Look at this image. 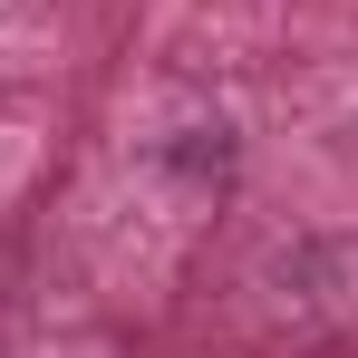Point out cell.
I'll return each mask as SVG.
<instances>
[]
</instances>
